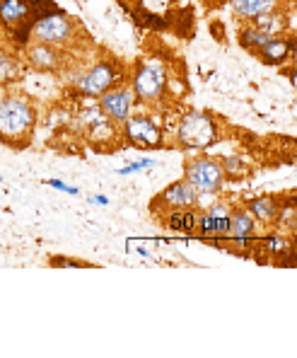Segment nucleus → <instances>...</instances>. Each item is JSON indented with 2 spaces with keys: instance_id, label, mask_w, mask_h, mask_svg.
<instances>
[{
  "instance_id": "4be33fe9",
  "label": "nucleus",
  "mask_w": 297,
  "mask_h": 358,
  "mask_svg": "<svg viewBox=\"0 0 297 358\" xmlns=\"http://www.w3.org/2000/svg\"><path fill=\"white\" fill-rule=\"evenodd\" d=\"M49 266H56V268H61V266H68V268H82V266H92V264H87V262H82V259H70V257H51V259H49Z\"/></svg>"
},
{
  "instance_id": "b1692460",
  "label": "nucleus",
  "mask_w": 297,
  "mask_h": 358,
  "mask_svg": "<svg viewBox=\"0 0 297 358\" xmlns=\"http://www.w3.org/2000/svg\"><path fill=\"white\" fill-rule=\"evenodd\" d=\"M49 184L51 187H59L61 192H68V194H77V189L75 187H68V184H63L61 179H49Z\"/></svg>"
},
{
  "instance_id": "a211bd4d",
  "label": "nucleus",
  "mask_w": 297,
  "mask_h": 358,
  "mask_svg": "<svg viewBox=\"0 0 297 358\" xmlns=\"http://www.w3.org/2000/svg\"><path fill=\"white\" fill-rule=\"evenodd\" d=\"M254 22H257L254 27L264 29L266 34H271V36H278V34H283V31H285V15L275 13V10H271V13L257 17Z\"/></svg>"
},
{
  "instance_id": "6ab92c4d",
  "label": "nucleus",
  "mask_w": 297,
  "mask_h": 358,
  "mask_svg": "<svg viewBox=\"0 0 297 358\" xmlns=\"http://www.w3.org/2000/svg\"><path fill=\"white\" fill-rule=\"evenodd\" d=\"M268 39H271V34H266V31L259 27H249L239 34V44H242L247 51H252V54H257Z\"/></svg>"
},
{
  "instance_id": "0eeeda50",
  "label": "nucleus",
  "mask_w": 297,
  "mask_h": 358,
  "mask_svg": "<svg viewBox=\"0 0 297 358\" xmlns=\"http://www.w3.org/2000/svg\"><path fill=\"white\" fill-rule=\"evenodd\" d=\"M123 138L138 148H158V145H162V131L158 129L153 119L131 114L123 121Z\"/></svg>"
},
{
  "instance_id": "9b49d317",
  "label": "nucleus",
  "mask_w": 297,
  "mask_h": 358,
  "mask_svg": "<svg viewBox=\"0 0 297 358\" xmlns=\"http://www.w3.org/2000/svg\"><path fill=\"white\" fill-rule=\"evenodd\" d=\"M116 78H119V73L112 63H97V66H92L90 71L80 78L77 90H80L85 97H99V94H104L107 90L114 87Z\"/></svg>"
},
{
  "instance_id": "aec40b11",
  "label": "nucleus",
  "mask_w": 297,
  "mask_h": 358,
  "mask_svg": "<svg viewBox=\"0 0 297 358\" xmlns=\"http://www.w3.org/2000/svg\"><path fill=\"white\" fill-rule=\"evenodd\" d=\"M17 78H20V63L15 61V56H8V59L0 63V85L17 80Z\"/></svg>"
},
{
  "instance_id": "dca6fc26",
  "label": "nucleus",
  "mask_w": 297,
  "mask_h": 358,
  "mask_svg": "<svg viewBox=\"0 0 297 358\" xmlns=\"http://www.w3.org/2000/svg\"><path fill=\"white\" fill-rule=\"evenodd\" d=\"M275 5H278V0H232L234 13H237L239 17H244V20L261 17V15L275 10Z\"/></svg>"
},
{
  "instance_id": "f3484780",
  "label": "nucleus",
  "mask_w": 297,
  "mask_h": 358,
  "mask_svg": "<svg viewBox=\"0 0 297 358\" xmlns=\"http://www.w3.org/2000/svg\"><path fill=\"white\" fill-rule=\"evenodd\" d=\"M27 59L36 71H54L59 66V54L49 44H39V41L27 51Z\"/></svg>"
},
{
  "instance_id": "39448f33",
  "label": "nucleus",
  "mask_w": 297,
  "mask_h": 358,
  "mask_svg": "<svg viewBox=\"0 0 297 358\" xmlns=\"http://www.w3.org/2000/svg\"><path fill=\"white\" fill-rule=\"evenodd\" d=\"M73 34H75V24L61 10H54V13L44 15L34 22L32 27V36L39 44H49V46H63L70 44Z\"/></svg>"
},
{
  "instance_id": "9d476101",
  "label": "nucleus",
  "mask_w": 297,
  "mask_h": 358,
  "mask_svg": "<svg viewBox=\"0 0 297 358\" xmlns=\"http://www.w3.org/2000/svg\"><path fill=\"white\" fill-rule=\"evenodd\" d=\"M133 90L126 87H112L104 94H99V109L107 114L114 124H123L128 117H131L133 109Z\"/></svg>"
},
{
  "instance_id": "20e7f679",
  "label": "nucleus",
  "mask_w": 297,
  "mask_h": 358,
  "mask_svg": "<svg viewBox=\"0 0 297 358\" xmlns=\"http://www.w3.org/2000/svg\"><path fill=\"white\" fill-rule=\"evenodd\" d=\"M184 179L198 194H218L225 184V170H222V162L215 157L198 155L186 162Z\"/></svg>"
},
{
  "instance_id": "2eb2a0df",
  "label": "nucleus",
  "mask_w": 297,
  "mask_h": 358,
  "mask_svg": "<svg viewBox=\"0 0 297 358\" xmlns=\"http://www.w3.org/2000/svg\"><path fill=\"white\" fill-rule=\"evenodd\" d=\"M32 15L27 0H0V22H5L8 27H17L24 20Z\"/></svg>"
},
{
  "instance_id": "4468645a",
  "label": "nucleus",
  "mask_w": 297,
  "mask_h": 358,
  "mask_svg": "<svg viewBox=\"0 0 297 358\" xmlns=\"http://www.w3.org/2000/svg\"><path fill=\"white\" fill-rule=\"evenodd\" d=\"M162 223L169 230H176V233H196V223H198V210L196 208H176L165 213Z\"/></svg>"
},
{
  "instance_id": "423d86ee",
  "label": "nucleus",
  "mask_w": 297,
  "mask_h": 358,
  "mask_svg": "<svg viewBox=\"0 0 297 358\" xmlns=\"http://www.w3.org/2000/svg\"><path fill=\"white\" fill-rule=\"evenodd\" d=\"M198 196H201V194H198L196 189L186 182V179H179V182H172L162 194H158V196L150 201V213L160 220L165 213H169V210L196 208L198 206Z\"/></svg>"
},
{
  "instance_id": "1a4fd4ad",
  "label": "nucleus",
  "mask_w": 297,
  "mask_h": 358,
  "mask_svg": "<svg viewBox=\"0 0 297 358\" xmlns=\"http://www.w3.org/2000/svg\"><path fill=\"white\" fill-rule=\"evenodd\" d=\"M257 220L252 218L247 208H232L230 225H227L225 238L232 240V245H237L239 250H249V247H259V233H257Z\"/></svg>"
},
{
  "instance_id": "f8f14e48",
  "label": "nucleus",
  "mask_w": 297,
  "mask_h": 358,
  "mask_svg": "<svg viewBox=\"0 0 297 358\" xmlns=\"http://www.w3.org/2000/svg\"><path fill=\"white\" fill-rule=\"evenodd\" d=\"M293 51H295L293 39H288V36H271L261 49L257 51V56L266 66H283L285 61H290Z\"/></svg>"
},
{
  "instance_id": "a878e982",
  "label": "nucleus",
  "mask_w": 297,
  "mask_h": 358,
  "mask_svg": "<svg viewBox=\"0 0 297 358\" xmlns=\"http://www.w3.org/2000/svg\"><path fill=\"white\" fill-rule=\"evenodd\" d=\"M8 56H10L8 51H5V49H0V63H3L5 59H8Z\"/></svg>"
},
{
  "instance_id": "7ed1b4c3",
  "label": "nucleus",
  "mask_w": 297,
  "mask_h": 358,
  "mask_svg": "<svg viewBox=\"0 0 297 358\" xmlns=\"http://www.w3.org/2000/svg\"><path fill=\"white\" fill-rule=\"evenodd\" d=\"M176 138H179V143L184 145V148L203 150V148H211V145L220 138V129H218V124L213 121L211 114L189 112L179 121Z\"/></svg>"
},
{
  "instance_id": "5701e85b",
  "label": "nucleus",
  "mask_w": 297,
  "mask_h": 358,
  "mask_svg": "<svg viewBox=\"0 0 297 358\" xmlns=\"http://www.w3.org/2000/svg\"><path fill=\"white\" fill-rule=\"evenodd\" d=\"M153 165H155V160H138V162H133V165L119 170V175H131V172H140V170H145V167H153Z\"/></svg>"
},
{
  "instance_id": "393cba45",
  "label": "nucleus",
  "mask_w": 297,
  "mask_h": 358,
  "mask_svg": "<svg viewBox=\"0 0 297 358\" xmlns=\"http://www.w3.org/2000/svg\"><path fill=\"white\" fill-rule=\"evenodd\" d=\"M92 201H95V203H109V199L107 196H95Z\"/></svg>"
},
{
  "instance_id": "f03ea898",
  "label": "nucleus",
  "mask_w": 297,
  "mask_h": 358,
  "mask_svg": "<svg viewBox=\"0 0 297 358\" xmlns=\"http://www.w3.org/2000/svg\"><path fill=\"white\" fill-rule=\"evenodd\" d=\"M169 73L162 59H145L135 66L133 73V97L145 104L160 102V97L167 92Z\"/></svg>"
},
{
  "instance_id": "412c9836",
  "label": "nucleus",
  "mask_w": 297,
  "mask_h": 358,
  "mask_svg": "<svg viewBox=\"0 0 297 358\" xmlns=\"http://www.w3.org/2000/svg\"><path fill=\"white\" fill-rule=\"evenodd\" d=\"M222 170H225V179L232 177V179H242L244 175H247V170H244L242 160L239 157H227V160H222Z\"/></svg>"
},
{
  "instance_id": "ddd939ff",
  "label": "nucleus",
  "mask_w": 297,
  "mask_h": 358,
  "mask_svg": "<svg viewBox=\"0 0 297 358\" xmlns=\"http://www.w3.org/2000/svg\"><path fill=\"white\" fill-rule=\"evenodd\" d=\"M244 208L252 213V218L257 220V223H264V225H273L275 220L280 218V210H283V206H280V201L275 196H257Z\"/></svg>"
},
{
  "instance_id": "f257e3e1",
  "label": "nucleus",
  "mask_w": 297,
  "mask_h": 358,
  "mask_svg": "<svg viewBox=\"0 0 297 358\" xmlns=\"http://www.w3.org/2000/svg\"><path fill=\"white\" fill-rule=\"evenodd\" d=\"M36 124V109L27 97H5L0 99V141L13 148L29 145Z\"/></svg>"
},
{
  "instance_id": "6e6552de",
  "label": "nucleus",
  "mask_w": 297,
  "mask_h": 358,
  "mask_svg": "<svg viewBox=\"0 0 297 358\" xmlns=\"http://www.w3.org/2000/svg\"><path fill=\"white\" fill-rule=\"evenodd\" d=\"M230 215H232L230 203H225V201L213 203V206H208L203 213H198L196 233L203 235V238H211V240L225 238L227 225H230Z\"/></svg>"
}]
</instances>
